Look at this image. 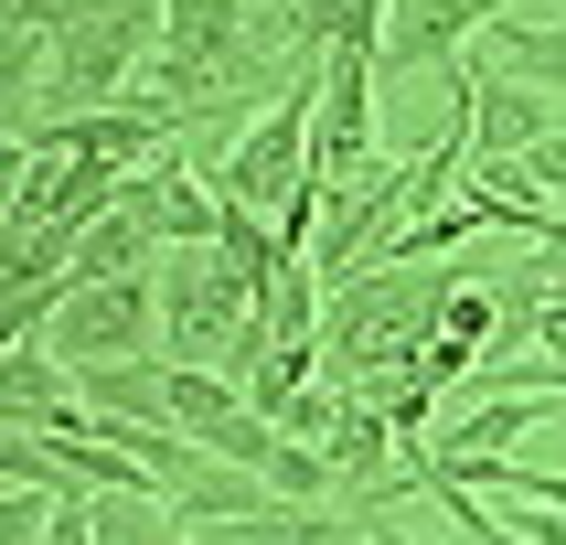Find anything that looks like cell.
Returning a JSON list of instances; mask_svg holds the SVG:
<instances>
[{"instance_id": "4fadbf2b", "label": "cell", "mask_w": 566, "mask_h": 545, "mask_svg": "<svg viewBox=\"0 0 566 545\" xmlns=\"http://www.w3.org/2000/svg\"><path fill=\"white\" fill-rule=\"evenodd\" d=\"M22 171H32V160H22V139H0V203L22 192Z\"/></svg>"}, {"instance_id": "7a4b0ae2", "label": "cell", "mask_w": 566, "mask_h": 545, "mask_svg": "<svg viewBox=\"0 0 566 545\" xmlns=\"http://www.w3.org/2000/svg\"><path fill=\"white\" fill-rule=\"evenodd\" d=\"M150 321H160V353L171 364L214 375L224 343H235V321H247V289L214 268V247H160L150 256Z\"/></svg>"}, {"instance_id": "277c9868", "label": "cell", "mask_w": 566, "mask_h": 545, "mask_svg": "<svg viewBox=\"0 0 566 545\" xmlns=\"http://www.w3.org/2000/svg\"><path fill=\"white\" fill-rule=\"evenodd\" d=\"M481 11H460V0H385V32H375V86L385 75H439L449 107H460V43H471Z\"/></svg>"}, {"instance_id": "8fae6325", "label": "cell", "mask_w": 566, "mask_h": 545, "mask_svg": "<svg viewBox=\"0 0 566 545\" xmlns=\"http://www.w3.org/2000/svg\"><path fill=\"white\" fill-rule=\"evenodd\" d=\"M0 545H43V503L32 492H0Z\"/></svg>"}, {"instance_id": "5b68a950", "label": "cell", "mask_w": 566, "mask_h": 545, "mask_svg": "<svg viewBox=\"0 0 566 545\" xmlns=\"http://www.w3.org/2000/svg\"><path fill=\"white\" fill-rule=\"evenodd\" d=\"M535 150H556V96L471 75V86H460V160H471V171H503V160H535Z\"/></svg>"}, {"instance_id": "52a82bcc", "label": "cell", "mask_w": 566, "mask_h": 545, "mask_svg": "<svg viewBox=\"0 0 566 545\" xmlns=\"http://www.w3.org/2000/svg\"><path fill=\"white\" fill-rule=\"evenodd\" d=\"M75 428L118 439V428H160V364H75Z\"/></svg>"}, {"instance_id": "9c48e42d", "label": "cell", "mask_w": 566, "mask_h": 545, "mask_svg": "<svg viewBox=\"0 0 566 545\" xmlns=\"http://www.w3.org/2000/svg\"><path fill=\"white\" fill-rule=\"evenodd\" d=\"M203 235H214V192L160 150L150 160V247H203Z\"/></svg>"}, {"instance_id": "30bf717a", "label": "cell", "mask_w": 566, "mask_h": 545, "mask_svg": "<svg viewBox=\"0 0 566 545\" xmlns=\"http://www.w3.org/2000/svg\"><path fill=\"white\" fill-rule=\"evenodd\" d=\"M54 300H64V279H0V353L43 343V321H54Z\"/></svg>"}, {"instance_id": "6da1fadb", "label": "cell", "mask_w": 566, "mask_h": 545, "mask_svg": "<svg viewBox=\"0 0 566 545\" xmlns=\"http://www.w3.org/2000/svg\"><path fill=\"white\" fill-rule=\"evenodd\" d=\"M150 43H160L150 0H128V11H54V22H43V96H32L22 128H64V118L118 107Z\"/></svg>"}, {"instance_id": "7c38bea8", "label": "cell", "mask_w": 566, "mask_h": 545, "mask_svg": "<svg viewBox=\"0 0 566 545\" xmlns=\"http://www.w3.org/2000/svg\"><path fill=\"white\" fill-rule=\"evenodd\" d=\"M343 545H428V535H407V524L385 513V524H343Z\"/></svg>"}, {"instance_id": "8992f818", "label": "cell", "mask_w": 566, "mask_h": 545, "mask_svg": "<svg viewBox=\"0 0 566 545\" xmlns=\"http://www.w3.org/2000/svg\"><path fill=\"white\" fill-rule=\"evenodd\" d=\"M0 428H32V439H86L75 428V385H64V364L43 343L0 353Z\"/></svg>"}, {"instance_id": "3957f363", "label": "cell", "mask_w": 566, "mask_h": 545, "mask_svg": "<svg viewBox=\"0 0 566 545\" xmlns=\"http://www.w3.org/2000/svg\"><path fill=\"white\" fill-rule=\"evenodd\" d=\"M43 353H54L64 375H75V364H150V353H160L150 279H107V289H75V279H64L54 321H43Z\"/></svg>"}, {"instance_id": "ba28073f", "label": "cell", "mask_w": 566, "mask_h": 545, "mask_svg": "<svg viewBox=\"0 0 566 545\" xmlns=\"http://www.w3.org/2000/svg\"><path fill=\"white\" fill-rule=\"evenodd\" d=\"M43 22L54 11H0V139H22V118H32V96H43Z\"/></svg>"}]
</instances>
